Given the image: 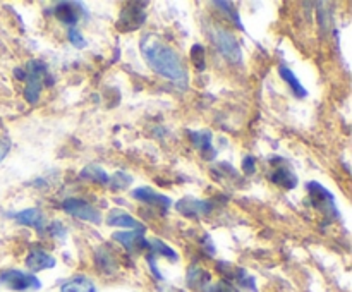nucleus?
<instances>
[{
    "label": "nucleus",
    "mask_w": 352,
    "mask_h": 292,
    "mask_svg": "<svg viewBox=\"0 0 352 292\" xmlns=\"http://www.w3.org/2000/svg\"><path fill=\"white\" fill-rule=\"evenodd\" d=\"M141 55L150 65L151 71L157 72L162 78L168 79L179 88H186L189 81L188 71L182 64L181 57L174 52V48L168 47L165 41H162L157 34H146L140 41Z\"/></svg>",
    "instance_id": "obj_1"
},
{
    "label": "nucleus",
    "mask_w": 352,
    "mask_h": 292,
    "mask_svg": "<svg viewBox=\"0 0 352 292\" xmlns=\"http://www.w3.org/2000/svg\"><path fill=\"white\" fill-rule=\"evenodd\" d=\"M52 76L48 74L47 65L41 60H30L26 69H24V81H26V88H24V98L30 103H36L40 100V93L43 85H50Z\"/></svg>",
    "instance_id": "obj_2"
},
{
    "label": "nucleus",
    "mask_w": 352,
    "mask_h": 292,
    "mask_svg": "<svg viewBox=\"0 0 352 292\" xmlns=\"http://www.w3.org/2000/svg\"><path fill=\"white\" fill-rule=\"evenodd\" d=\"M212 41L217 48H219L220 54L230 62V64L239 65L243 62V50H241V45L237 41V38L234 36L230 31L223 30V27H213L212 31Z\"/></svg>",
    "instance_id": "obj_3"
},
{
    "label": "nucleus",
    "mask_w": 352,
    "mask_h": 292,
    "mask_svg": "<svg viewBox=\"0 0 352 292\" xmlns=\"http://www.w3.org/2000/svg\"><path fill=\"white\" fill-rule=\"evenodd\" d=\"M306 188H308L309 198H311V205L318 212H322L325 216H330V218H339V208L336 205V198H333V194L329 189L323 188L316 181L308 182Z\"/></svg>",
    "instance_id": "obj_4"
},
{
    "label": "nucleus",
    "mask_w": 352,
    "mask_h": 292,
    "mask_svg": "<svg viewBox=\"0 0 352 292\" xmlns=\"http://www.w3.org/2000/svg\"><path fill=\"white\" fill-rule=\"evenodd\" d=\"M0 284L6 285L7 289L16 292H26V291H38L41 289L40 278L36 275L26 273L21 270H3L0 273Z\"/></svg>",
    "instance_id": "obj_5"
},
{
    "label": "nucleus",
    "mask_w": 352,
    "mask_h": 292,
    "mask_svg": "<svg viewBox=\"0 0 352 292\" xmlns=\"http://www.w3.org/2000/svg\"><path fill=\"white\" fill-rule=\"evenodd\" d=\"M148 3L144 2H131L120 10L119 21H117V27L120 31H136L140 30L141 26L146 21V7Z\"/></svg>",
    "instance_id": "obj_6"
},
{
    "label": "nucleus",
    "mask_w": 352,
    "mask_h": 292,
    "mask_svg": "<svg viewBox=\"0 0 352 292\" xmlns=\"http://www.w3.org/2000/svg\"><path fill=\"white\" fill-rule=\"evenodd\" d=\"M62 210L65 213H69L71 216H76V218H81L85 222L91 223H100L102 222V215H100L98 210L93 205H89L85 199L78 198H67L62 201Z\"/></svg>",
    "instance_id": "obj_7"
},
{
    "label": "nucleus",
    "mask_w": 352,
    "mask_h": 292,
    "mask_svg": "<svg viewBox=\"0 0 352 292\" xmlns=\"http://www.w3.org/2000/svg\"><path fill=\"white\" fill-rule=\"evenodd\" d=\"M113 240L120 243V246L131 254H138L148 249V239L144 237L143 230H131V232H116Z\"/></svg>",
    "instance_id": "obj_8"
},
{
    "label": "nucleus",
    "mask_w": 352,
    "mask_h": 292,
    "mask_svg": "<svg viewBox=\"0 0 352 292\" xmlns=\"http://www.w3.org/2000/svg\"><path fill=\"white\" fill-rule=\"evenodd\" d=\"M175 210L186 216H203L212 212L213 205L210 201H205V199L184 198L179 203H175Z\"/></svg>",
    "instance_id": "obj_9"
},
{
    "label": "nucleus",
    "mask_w": 352,
    "mask_h": 292,
    "mask_svg": "<svg viewBox=\"0 0 352 292\" xmlns=\"http://www.w3.org/2000/svg\"><path fill=\"white\" fill-rule=\"evenodd\" d=\"M85 12L81 3L76 2H58L55 3L54 7V14L60 23L67 24V26H74L76 23L79 21L81 14Z\"/></svg>",
    "instance_id": "obj_10"
},
{
    "label": "nucleus",
    "mask_w": 352,
    "mask_h": 292,
    "mask_svg": "<svg viewBox=\"0 0 352 292\" xmlns=\"http://www.w3.org/2000/svg\"><path fill=\"white\" fill-rule=\"evenodd\" d=\"M133 198L140 199V201L146 203V205L157 206V208H170L172 201L167 196L160 194V192L155 191L153 188H148V186H143V188H138L133 191Z\"/></svg>",
    "instance_id": "obj_11"
},
{
    "label": "nucleus",
    "mask_w": 352,
    "mask_h": 292,
    "mask_svg": "<svg viewBox=\"0 0 352 292\" xmlns=\"http://www.w3.org/2000/svg\"><path fill=\"white\" fill-rule=\"evenodd\" d=\"M55 265H57V260L45 249H40V247L31 249L26 258V267L30 268L31 271H34V273H36V271L48 270V268H54Z\"/></svg>",
    "instance_id": "obj_12"
},
{
    "label": "nucleus",
    "mask_w": 352,
    "mask_h": 292,
    "mask_svg": "<svg viewBox=\"0 0 352 292\" xmlns=\"http://www.w3.org/2000/svg\"><path fill=\"white\" fill-rule=\"evenodd\" d=\"M107 223L110 227H119V229H133V230H146V227L140 222V220L134 218L133 215H129L124 210H112L107 216Z\"/></svg>",
    "instance_id": "obj_13"
},
{
    "label": "nucleus",
    "mask_w": 352,
    "mask_h": 292,
    "mask_svg": "<svg viewBox=\"0 0 352 292\" xmlns=\"http://www.w3.org/2000/svg\"><path fill=\"white\" fill-rule=\"evenodd\" d=\"M10 216H12V218L16 220L19 225L33 227V229H38V230L43 229L45 215L41 213V210H38V208H26V210H23V212L12 213Z\"/></svg>",
    "instance_id": "obj_14"
},
{
    "label": "nucleus",
    "mask_w": 352,
    "mask_h": 292,
    "mask_svg": "<svg viewBox=\"0 0 352 292\" xmlns=\"http://www.w3.org/2000/svg\"><path fill=\"white\" fill-rule=\"evenodd\" d=\"M95 263L98 270L103 271V273H116L117 268H119L116 253H112V249H109L107 246H102L96 251Z\"/></svg>",
    "instance_id": "obj_15"
},
{
    "label": "nucleus",
    "mask_w": 352,
    "mask_h": 292,
    "mask_svg": "<svg viewBox=\"0 0 352 292\" xmlns=\"http://www.w3.org/2000/svg\"><path fill=\"white\" fill-rule=\"evenodd\" d=\"M60 292H96V285L86 275H76L60 285Z\"/></svg>",
    "instance_id": "obj_16"
},
{
    "label": "nucleus",
    "mask_w": 352,
    "mask_h": 292,
    "mask_svg": "<svg viewBox=\"0 0 352 292\" xmlns=\"http://www.w3.org/2000/svg\"><path fill=\"white\" fill-rule=\"evenodd\" d=\"M192 144L205 155L206 158L215 157V151L212 148V133L210 131H189Z\"/></svg>",
    "instance_id": "obj_17"
},
{
    "label": "nucleus",
    "mask_w": 352,
    "mask_h": 292,
    "mask_svg": "<svg viewBox=\"0 0 352 292\" xmlns=\"http://www.w3.org/2000/svg\"><path fill=\"white\" fill-rule=\"evenodd\" d=\"M268 177H270V181L274 182V184L280 186V188H285V189H294L296 186H298V177H296V174H292L291 168L284 167V165L275 168Z\"/></svg>",
    "instance_id": "obj_18"
},
{
    "label": "nucleus",
    "mask_w": 352,
    "mask_h": 292,
    "mask_svg": "<svg viewBox=\"0 0 352 292\" xmlns=\"http://www.w3.org/2000/svg\"><path fill=\"white\" fill-rule=\"evenodd\" d=\"M188 284L192 289H201L206 291L210 284V273L201 267H191L188 271Z\"/></svg>",
    "instance_id": "obj_19"
},
{
    "label": "nucleus",
    "mask_w": 352,
    "mask_h": 292,
    "mask_svg": "<svg viewBox=\"0 0 352 292\" xmlns=\"http://www.w3.org/2000/svg\"><path fill=\"white\" fill-rule=\"evenodd\" d=\"M278 74H280V78L284 79L289 86H291L292 93H294L298 98H305V96L308 95L306 88L301 85V82H299V79L296 78V74L291 71V69L285 67V65H280V69H278Z\"/></svg>",
    "instance_id": "obj_20"
},
{
    "label": "nucleus",
    "mask_w": 352,
    "mask_h": 292,
    "mask_svg": "<svg viewBox=\"0 0 352 292\" xmlns=\"http://www.w3.org/2000/svg\"><path fill=\"white\" fill-rule=\"evenodd\" d=\"M148 249H150V254H153V256H164V258H167L168 261L179 260L177 253H175L170 246H167V244L160 239L148 240Z\"/></svg>",
    "instance_id": "obj_21"
},
{
    "label": "nucleus",
    "mask_w": 352,
    "mask_h": 292,
    "mask_svg": "<svg viewBox=\"0 0 352 292\" xmlns=\"http://www.w3.org/2000/svg\"><path fill=\"white\" fill-rule=\"evenodd\" d=\"M81 177L82 179H89L91 182H98V184H109L110 181V175L107 174L105 170H103L100 165H88V167H85L81 170Z\"/></svg>",
    "instance_id": "obj_22"
},
{
    "label": "nucleus",
    "mask_w": 352,
    "mask_h": 292,
    "mask_svg": "<svg viewBox=\"0 0 352 292\" xmlns=\"http://www.w3.org/2000/svg\"><path fill=\"white\" fill-rule=\"evenodd\" d=\"M232 277L236 278V280L239 282V285H243L244 289H250L251 292H256V280H254L244 268H237L232 273Z\"/></svg>",
    "instance_id": "obj_23"
},
{
    "label": "nucleus",
    "mask_w": 352,
    "mask_h": 292,
    "mask_svg": "<svg viewBox=\"0 0 352 292\" xmlns=\"http://www.w3.org/2000/svg\"><path fill=\"white\" fill-rule=\"evenodd\" d=\"M131 182H133V177H131V175H127L126 172H117L113 177H110L109 184L112 189H126L129 188Z\"/></svg>",
    "instance_id": "obj_24"
},
{
    "label": "nucleus",
    "mask_w": 352,
    "mask_h": 292,
    "mask_svg": "<svg viewBox=\"0 0 352 292\" xmlns=\"http://www.w3.org/2000/svg\"><path fill=\"white\" fill-rule=\"evenodd\" d=\"M191 60L196 69H205V48L201 45H192L191 48Z\"/></svg>",
    "instance_id": "obj_25"
},
{
    "label": "nucleus",
    "mask_w": 352,
    "mask_h": 292,
    "mask_svg": "<svg viewBox=\"0 0 352 292\" xmlns=\"http://www.w3.org/2000/svg\"><path fill=\"white\" fill-rule=\"evenodd\" d=\"M213 5H215V7H222L223 12H226L227 16H229L230 19H232L234 23H236V26L243 30V24H241V19H239V14H237V9H234L232 3H230V2H215V3H213Z\"/></svg>",
    "instance_id": "obj_26"
},
{
    "label": "nucleus",
    "mask_w": 352,
    "mask_h": 292,
    "mask_svg": "<svg viewBox=\"0 0 352 292\" xmlns=\"http://www.w3.org/2000/svg\"><path fill=\"white\" fill-rule=\"evenodd\" d=\"M67 38H69V41H71V43L74 45L76 48H85L86 45H88V41L85 40V36H82V34H81V31L76 30V27H71V30H69Z\"/></svg>",
    "instance_id": "obj_27"
},
{
    "label": "nucleus",
    "mask_w": 352,
    "mask_h": 292,
    "mask_svg": "<svg viewBox=\"0 0 352 292\" xmlns=\"http://www.w3.org/2000/svg\"><path fill=\"white\" fill-rule=\"evenodd\" d=\"M205 292H237V291L232 287V284H230V282L220 280V282H217V284L208 285V289H206Z\"/></svg>",
    "instance_id": "obj_28"
},
{
    "label": "nucleus",
    "mask_w": 352,
    "mask_h": 292,
    "mask_svg": "<svg viewBox=\"0 0 352 292\" xmlns=\"http://www.w3.org/2000/svg\"><path fill=\"white\" fill-rule=\"evenodd\" d=\"M48 232H50V236L57 237V239H64V237H65V227L62 225L60 222H54L50 227H48Z\"/></svg>",
    "instance_id": "obj_29"
},
{
    "label": "nucleus",
    "mask_w": 352,
    "mask_h": 292,
    "mask_svg": "<svg viewBox=\"0 0 352 292\" xmlns=\"http://www.w3.org/2000/svg\"><path fill=\"white\" fill-rule=\"evenodd\" d=\"M256 170V160L253 157H244L243 160V172L246 175H253Z\"/></svg>",
    "instance_id": "obj_30"
},
{
    "label": "nucleus",
    "mask_w": 352,
    "mask_h": 292,
    "mask_svg": "<svg viewBox=\"0 0 352 292\" xmlns=\"http://www.w3.org/2000/svg\"><path fill=\"white\" fill-rule=\"evenodd\" d=\"M10 150V141L6 139V137H0V161L7 157Z\"/></svg>",
    "instance_id": "obj_31"
}]
</instances>
